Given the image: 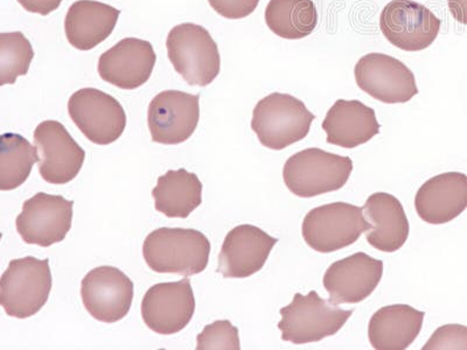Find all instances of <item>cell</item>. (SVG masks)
I'll return each instance as SVG.
<instances>
[{
    "mask_svg": "<svg viewBox=\"0 0 467 350\" xmlns=\"http://www.w3.org/2000/svg\"><path fill=\"white\" fill-rule=\"evenodd\" d=\"M210 253V241L195 229H156L149 233L143 245L144 260L154 273L183 277L203 273Z\"/></svg>",
    "mask_w": 467,
    "mask_h": 350,
    "instance_id": "6da1fadb",
    "label": "cell"
},
{
    "mask_svg": "<svg viewBox=\"0 0 467 350\" xmlns=\"http://www.w3.org/2000/svg\"><path fill=\"white\" fill-rule=\"evenodd\" d=\"M315 119L316 116L300 99L274 93L256 104L252 129L263 146L281 151L306 139Z\"/></svg>",
    "mask_w": 467,
    "mask_h": 350,
    "instance_id": "7a4b0ae2",
    "label": "cell"
},
{
    "mask_svg": "<svg viewBox=\"0 0 467 350\" xmlns=\"http://www.w3.org/2000/svg\"><path fill=\"white\" fill-rule=\"evenodd\" d=\"M352 170L353 161L349 157L311 148L286 160L283 179L291 193L308 199L343 189Z\"/></svg>",
    "mask_w": 467,
    "mask_h": 350,
    "instance_id": "3957f363",
    "label": "cell"
},
{
    "mask_svg": "<svg viewBox=\"0 0 467 350\" xmlns=\"http://www.w3.org/2000/svg\"><path fill=\"white\" fill-rule=\"evenodd\" d=\"M278 328L282 340L295 345L318 343L333 336L348 323L353 311H346L319 297L316 291L307 295L296 293L290 305L281 308Z\"/></svg>",
    "mask_w": 467,
    "mask_h": 350,
    "instance_id": "277c9868",
    "label": "cell"
},
{
    "mask_svg": "<svg viewBox=\"0 0 467 350\" xmlns=\"http://www.w3.org/2000/svg\"><path fill=\"white\" fill-rule=\"evenodd\" d=\"M52 284L48 260L28 256L11 261L0 281V304L12 318H31L47 303Z\"/></svg>",
    "mask_w": 467,
    "mask_h": 350,
    "instance_id": "5b68a950",
    "label": "cell"
},
{
    "mask_svg": "<svg viewBox=\"0 0 467 350\" xmlns=\"http://www.w3.org/2000/svg\"><path fill=\"white\" fill-rule=\"evenodd\" d=\"M171 64L190 86L206 87L218 77L221 57L210 32L185 23L171 29L166 40Z\"/></svg>",
    "mask_w": 467,
    "mask_h": 350,
    "instance_id": "8992f818",
    "label": "cell"
},
{
    "mask_svg": "<svg viewBox=\"0 0 467 350\" xmlns=\"http://www.w3.org/2000/svg\"><path fill=\"white\" fill-rule=\"evenodd\" d=\"M370 228L362 208L335 202L308 211L303 221L302 233L308 247L320 253H329L356 243Z\"/></svg>",
    "mask_w": 467,
    "mask_h": 350,
    "instance_id": "52a82bcc",
    "label": "cell"
},
{
    "mask_svg": "<svg viewBox=\"0 0 467 350\" xmlns=\"http://www.w3.org/2000/svg\"><path fill=\"white\" fill-rule=\"evenodd\" d=\"M68 112L75 125L94 144L115 143L127 127L122 104L95 88H83L70 96Z\"/></svg>",
    "mask_w": 467,
    "mask_h": 350,
    "instance_id": "ba28073f",
    "label": "cell"
},
{
    "mask_svg": "<svg viewBox=\"0 0 467 350\" xmlns=\"http://www.w3.org/2000/svg\"><path fill=\"white\" fill-rule=\"evenodd\" d=\"M441 20L414 0H391L379 15V28L395 47L420 52L431 47L441 29Z\"/></svg>",
    "mask_w": 467,
    "mask_h": 350,
    "instance_id": "9c48e42d",
    "label": "cell"
},
{
    "mask_svg": "<svg viewBox=\"0 0 467 350\" xmlns=\"http://www.w3.org/2000/svg\"><path fill=\"white\" fill-rule=\"evenodd\" d=\"M73 206L60 195L37 193L24 202L16 220V232L27 244L48 248L60 243L72 228Z\"/></svg>",
    "mask_w": 467,
    "mask_h": 350,
    "instance_id": "30bf717a",
    "label": "cell"
},
{
    "mask_svg": "<svg viewBox=\"0 0 467 350\" xmlns=\"http://www.w3.org/2000/svg\"><path fill=\"white\" fill-rule=\"evenodd\" d=\"M354 75L358 87L382 103H407L419 94L414 73L402 61L386 54L362 57Z\"/></svg>",
    "mask_w": 467,
    "mask_h": 350,
    "instance_id": "8fae6325",
    "label": "cell"
},
{
    "mask_svg": "<svg viewBox=\"0 0 467 350\" xmlns=\"http://www.w3.org/2000/svg\"><path fill=\"white\" fill-rule=\"evenodd\" d=\"M33 139L39 154V172L45 181L66 185L78 177L86 152L64 125L57 120H45L37 125Z\"/></svg>",
    "mask_w": 467,
    "mask_h": 350,
    "instance_id": "7c38bea8",
    "label": "cell"
},
{
    "mask_svg": "<svg viewBox=\"0 0 467 350\" xmlns=\"http://www.w3.org/2000/svg\"><path fill=\"white\" fill-rule=\"evenodd\" d=\"M81 297L88 314L94 319L114 324L125 318L130 311L133 283L117 268L99 266L82 279Z\"/></svg>",
    "mask_w": 467,
    "mask_h": 350,
    "instance_id": "4fadbf2b",
    "label": "cell"
},
{
    "mask_svg": "<svg viewBox=\"0 0 467 350\" xmlns=\"http://www.w3.org/2000/svg\"><path fill=\"white\" fill-rule=\"evenodd\" d=\"M200 96L165 90L149 106L148 125L154 143L178 145L191 139L200 119Z\"/></svg>",
    "mask_w": 467,
    "mask_h": 350,
    "instance_id": "5bb4252c",
    "label": "cell"
},
{
    "mask_svg": "<svg viewBox=\"0 0 467 350\" xmlns=\"http://www.w3.org/2000/svg\"><path fill=\"white\" fill-rule=\"evenodd\" d=\"M194 312V292L189 278L154 285L141 302V316L146 326L161 335L182 332L191 323Z\"/></svg>",
    "mask_w": 467,
    "mask_h": 350,
    "instance_id": "9a60e30c",
    "label": "cell"
},
{
    "mask_svg": "<svg viewBox=\"0 0 467 350\" xmlns=\"http://www.w3.org/2000/svg\"><path fill=\"white\" fill-rule=\"evenodd\" d=\"M382 276V261L358 252L333 262L325 273L323 283L329 302L341 305L364 302L377 290Z\"/></svg>",
    "mask_w": 467,
    "mask_h": 350,
    "instance_id": "2e32d148",
    "label": "cell"
},
{
    "mask_svg": "<svg viewBox=\"0 0 467 350\" xmlns=\"http://www.w3.org/2000/svg\"><path fill=\"white\" fill-rule=\"evenodd\" d=\"M157 57L149 41L125 37L99 57L103 81L124 90L137 89L151 77Z\"/></svg>",
    "mask_w": 467,
    "mask_h": 350,
    "instance_id": "e0dca14e",
    "label": "cell"
},
{
    "mask_svg": "<svg viewBox=\"0 0 467 350\" xmlns=\"http://www.w3.org/2000/svg\"><path fill=\"white\" fill-rule=\"evenodd\" d=\"M278 240L252 224L232 229L219 255L218 273L226 278H248L261 271Z\"/></svg>",
    "mask_w": 467,
    "mask_h": 350,
    "instance_id": "ac0fdd59",
    "label": "cell"
},
{
    "mask_svg": "<svg viewBox=\"0 0 467 350\" xmlns=\"http://www.w3.org/2000/svg\"><path fill=\"white\" fill-rule=\"evenodd\" d=\"M415 208L424 222H451L467 208V175L448 172L429 179L417 191Z\"/></svg>",
    "mask_w": 467,
    "mask_h": 350,
    "instance_id": "d6986e66",
    "label": "cell"
},
{
    "mask_svg": "<svg viewBox=\"0 0 467 350\" xmlns=\"http://www.w3.org/2000/svg\"><path fill=\"white\" fill-rule=\"evenodd\" d=\"M362 211L372 226L366 235L373 248L383 252H395L403 247L410 227L398 198L388 193H375L367 199Z\"/></svg>",
    "mask_w": 467,
    "mask_h": 350,
    "instance_id": "ffe728a7",
    "label": "cell"
},
{
    "mask_svg": "<svg viewBox=\"0 0 467 350\" xmlns=\"http://www.w3.org/2000/svg\"><path fill=\"white\" fill-rule=\"evenodd\" d=\"M327 143L344 149H356L379 133L377 114L372 108L353 99H337L323 122Z\"/></svg>",
    "mask_w": 467,
    "mask_h": 350,
    "instance_id": "44dd1931",
    "label": "cell"
},
{
    "mask_svg": "<svg viewBox=\"0 0 467 350\" xmlns=\"http://www.w3.org/2000/svg\"><path fill=\"white\" fill-rule=\"evenodd\" d=\"M119 10L95 0H78L65 20L67 40L78 51H90L114 32Z\"/></svg>",
    "mask_w": 467,
    "mask_h": 350,
    "instance_id": "7402d4cb",
    "label": "cell"
},
{
    "mask_svg": "<svg viewBox=\"0 0 467 350\" xmlns=\"http://www.w3.org/2000/svg\"><path fill=\"white\" fill-rule=\"evenodd\" d=\"M424 315V312L402 304L379 308L369 321L370 345L378 350L409 348L420 335Z\"/></svg>",
    "mask_w": 467,
    "mask_h": 350,
    "instance_id": "603a6c76",
    "label": "cell"
},
{
    "mask_svg": "<svg viewBox=\"0 0 467 350\" xmlns=\"http://www.w3.org/2000/svg\"><path fill=\"white\" fill-rule=\"evenodd\" d=\"M154 208L170 219H187L202 202V183L185 169L158 178L152 190Z\"/></svg>",
    "mask_w": 467,
    "mask_h": 350,
    "instance_id": "cb8c5ba5",
    "label": "cell"
},
{
    "mask_svg": "<svg viewBox=\"0 0 467 350\" xmlns=\"http://www.w3.org/2000/svg\"><path fill=\"white\" fill-rule=\"evenodd\" d=\"M265 23L271 32L283 39H304L318 25V11L312 0H270Z\"/></svg>",
    "mask_w": 467,
    "mask_h": 350,
    "instance_id": "d4e9b609",
    "label": "cell"
},
{
    "mask_svg": "<svg viewBox=\"0 0 467 350\" xmlns=\"http://www.w3.org/2000/svg\"><path fill=\"white\" fill-rule=\"evenodd\" d=\"M36 162H39L36 146L16 133H4L0 137V190L22 186Z\"/></svg>",
    "mask_w": 467,
    "mask_h": 350,
    "instance_id": "484cf974",
    "label": "cell"
},
{
    "mask_svg": "<svg viewBox=\"0 0 467 350\" xmlns=\"http://www.w3.org/2000/svg\"><path fill=\"white\" fill-rule=\"evenodd\" d=\"M35 57L31 43L22 32L0 35V86L15 85L16 78L28 73Z\"/></svg>",
    "mask_w": 467,
    "mask_h": 350,
    "instance_id": "4316f807",
    "label": "cell"
},
{
    "mask_svg": "<svg viewBox=\"0 0 467 350\" xmlns=\"http://www.w3.org/2000/svg\"><path fill=\"white\" fill-rule=\"evenodd\" d=\"M198 350H240L239 329L229 320L215 321L198 335Z\"/></svg>",
    "mask_w": 467,
    "mask_h": 350,
    "instance_id": "83f0119b",
    "label": "cell"
},
{
    "mask_svg": "<svg viewBox=\"0 0 467 350\" xmlns=\"http://www.w3.org/2000/svg\"><path fill=\"white\" fill-rule=\"evenodd\" d=\"M423 350H467V327L445 324L436 329Z\"/></svg>",
    "mask_w": 467,
    "mask_h": 350,
    "instance_id": "f1b7e54d",
    "label": "cell"
},
{
    "mask_svg": "<svg viewBox=\"0 0 467 350\" xmlns=\"http://www.w3.org/2000/svg\"><path fill=\"white\" fill-rule=\"evenodd\" d=\"M213 10L227 19H244L256 10L260 0H208Z\"/></svg>",
    "mask_w": 467,
    "mask_h": 350,
    "instance_id": "f546056e",
    "label": "cell"
},
{
    "mask_svg": "<svg viewBox=\"0 0 467 350\" xmlns=\"http://www.w3.org/2000/svg\"><path fill=\"white\" fill-rule=\"evenodd\" d=\"M25 10L41 15H48L57 10L62 0H18Z\"/></svg>",
    "mask_w": 467,
    "mask_h": 350,
    "instance_id": "4dcf8cb0",
    "label": "cell"
},
{
    "mask_svg": "<svg viewBox=\"0 0 467 350\" xmlns=\"http://www.w3.org/2000/svg\"><path fill=\"white\" fill-rule=\"evenodd\" d=\"M448 6L456 22L467 25V0H448Z\"/></svg>",
    "mask_w": 467,
    "mask_h": 350,
    "instance_id": "1f68e13d",
    "label": "cell"
}]
</instances>
